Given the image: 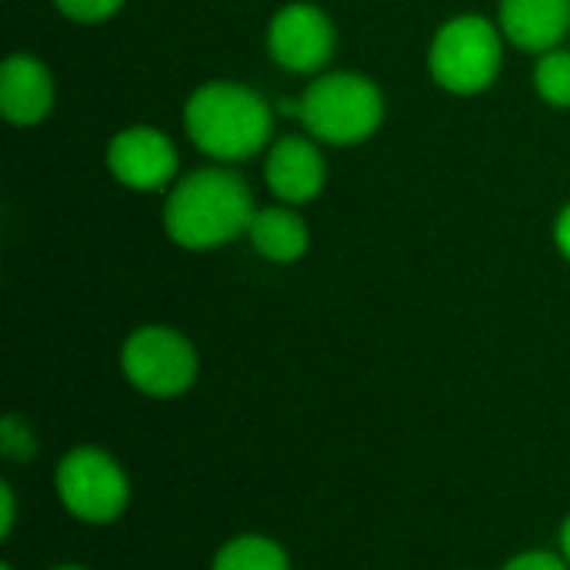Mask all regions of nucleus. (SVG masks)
Listing matches in <instances>:
<instances>
[{
  "mask_svg": "<svg viewBox=\"0 0 570 570\" xmlns=\"http://www.w3.org/2000/svg\"><path fill=\"white\" fill-rule=\"evenodd\" d=\"M0 454L10 464H27L37 454L33 431L17 414H3V421H0Z\"/></svg>",
  "mask_w": 570,
  "mask_h": 570,
  "instance_id": "obj_15",
  "label": "nucleus"
},
{
  "mask_svg": "<svg viewBox=\"0 0 570 570\" xmlns=\"http://www.w3.org/2000/svg\"><path fill=\"white\" fill-rule=\"evenodd\" d=\"M0 570H13V568H10V564H0Z\"/></svg>",
  "mask_w": 570,
  "mask_h": 570,
  "instance_id": "obj_22",
  "label": "nucleus"
},
{
  "mask_svg": "<svg viewBox=\"0 0 570 570\" xmlns=\"http://www.w3.org/2000/svg\"><path fill=\"white\" fill-rule=\"evenodd\" d=\"M337 33L331 17L314 3H287L267 27V53L291 73H314L334 53Z\"/></svg>",
  "mask_w": 570,
  "mask_h": 570,
  "instance_id": "obj_7",
  "label": "nucleus"
},
{
  "mask_svg": "<svg viewBox=\"0 0 570 570\" xmlns=\"http://www.w3.org/2000/svg\"><path fill=\"white\" fill-rule=\"evenodd\" d=\"M63 511L83 524H114L130 504L124 468L100 448H73L60 458L53 474Z\"/></svg>",
  "mask_w": 570,
  "mask_h": 570,
  "instance_id": "obj_5",
  "label": "nucleus"
},
{
  "mask_svg": "<svg viewBox=\"0 0 570 570\" xmlns=\"http://www.w3.org/2000/svg\"><path fill=\"white\" fill-rule=\"evenodd\" d=\"M264 177H267V187L281 200L307 204V200H314L324 190V180H327L324 154L307 137H294V134L281 137L267 150Z\"/></svg>",
  "mask_w": 570,
  "mask_h": 570,
  "instance_id": "obj_9",
  "label": "nucleus"
},
{
  "mask_svg": "<svg viewBox=\"0 0 570 570\" xmlns=\"http://www.w3.org/2000/svg\"><path fill=\"white\" fill-rule=\"evenodd\" d=\"M210 570H291V558L274 538L240 534L214 554Z\"/></svg>",
  "mask_w": 570,
  "mask_h": 570,
  "instance_id": "obj_13",
  "label": "nucleus"
},
{
  "mask_svg": "<svg viewBox=\"0 0 570 570\" xmlns=\"http://www.w3.org/2000/svg\"><path fill=\"white\" fill-rule=\"evenodd\" d=\"M554 244H558V250L570 261V204L558 214V220H554Z\"/></svg>",
  "mask_w": 570,
  "mask_h": 570,
  "instance_id": "obj_19",
  "label": "nucleus"
},
{
  "mask_svg": "<svg viewBox=\"0 0 570 570\" xmlns=\"http://www.w3.org/2000/svg\"><path fill=\"white\" fill-rule=\"evenodd\" d=\"M17 524V501H13V488L3 481L0 484V538H10Z\"/></svg>",
  "mask_w": 570,
  "mask_h": 570,
  "instance_id": "obj_18",
  "label": "nucleus"
},
{
  "mask_svg": "<svg viewBox=\"0 0 570 570\" xmlns=\"http://www.w3.org/2000/svg\"><path fill=\"white\" fill-rule=\"evenodd\" d=\"M498 27L514 47L548 53L568 37L570 0H501Z\"/></svg>",
  "mask_w": 570,
  "mask_h": 570,
  "instance_id": "obj_11",
  "label": "nucleus"
},
{
  "mask_svg": "<svg viewBox=\"0 0 570 570\" xmlns=\"http://www.w3.org/2000/svg\"><path fill=\"white\" fill-rule=\"evenodd\" d=\"M50 570H87V568H80V564H60V568H50Z\"/></svg>",
  "mask_w": 570,
  "mask_h": 570,
  "instance_id": "obj_21",
  "label": "nucleus"
},
{
  "mask_svg": "<svg viewBox=\"0 0 570 570\" xmlns=\"http://www.w3.org/2000/svg\"><path fill=\"white\" fill-rule=\"evenodd\" d=\"M534 87L551 107H570V53L568 50H548L541 53L534 67Z\"/></svg>",
  "mask_w": 570,
  "mask_h": 570,
  "instance_id": "obj_14",
  "label": "nucleus"
},
{
  "mask_svg": "<svg viewBox=\"0 0 570 570\" xmlns=\"http://www.w3.org/2000/svg\"><path fill=\"white\" fill-rule=\"evenodd\" d=\"M561 554H564V561L570 564V514L568 521L561 524Z\"/></svg>",
  "mask_w": 570,
  "mask_h": 570,
  "instance_id": "obj_20",
  "label": "nucleus"
},
{
  "mask_svg": "<svg viewBox=\"0 0 570 570\" xmlns=\"http://www.w3.org/2000/svg\"><path fill=\"white\" fill-rule=\"evenodd\" d=\"M107 167L124 187L150 194V190H160L174 180L177 147L157 127H144V124L124 127L107 144Z\"/></svg>",
  "mask_w": 570,
  "mask_h": 570,
  "instance_id": "obj_8",
  "label": "nucleus"
},
{
  "mask_svg": "<svg viewBox=\"0 0 570 570\" xmlns=\"http://www.w3.org/2000/svg\"><path fill=\"white\" fill-rule=\"evenodd\" d=\"M187 137L214 160H247L261 154L274 130L267 100L234 80H210L197 87L184 107Z\"/></svg>",
  "mask_w": 570,
  "mask_h": 570,
  "instance_id": "obj_2",
  "label": "nucleus"
},
{
  "mask_svg": "<svg viewBox=\"0 0 570 570\" xmlns=\"http://www.w3.org/2000/svg\"><path fill=\"white\" fill-rule=\"evenodd\" d=\"M197 367L194 344L174 327H137L120 347V371L130 387L157 401L187 394L197 381Z\"/></svg>",
  "mask_w": 570,
  "mask_h": 570,
  "instance_id": "obj_6",
  "label": "nucleus"
},
{
  "mask_svg": "<svg viewBox=\"0 0 570 570\" xmlns=\"http://www.w3.org/2000/svg\"><path fill=\"white\" fill-rule=\"evenodd\" d=\"M501 60L504 33L478 13H461L441 23L428 53L434 83L461 97L488 90L501 73Z\"/></svg>",
  "mask_w": 570,
  "mask_h": 570,
  "instance_id": "obj_4",
  "label": "nucleus"
},
{
  "mask_svg": "<svg viewBox=\"0 0 570 570\" xmlns=\"http://www.w3.org/2000/svg\"><path fill=\"white\" fill-rule=\"evenodd\" d=\"M250 247L271 261V264H294L307 254L311 247V230L301 220V214L287 210V207H267L257 210L250 220Z\"/></svg>",
  "mask_w": 570,
  "mask_h": 570,
  "instance_id": "obj_12",
  "label": "nucleus"
},
{
  "mask_svg": "<svg viewBox=\"0 0 570 570\" xmlns=\"http://www.w3.org/2000/svg\"><path fill=\"white\" fill-rule=\"evenodd\" d=\"M381 120H384L381 87L364 73H351V70L324 73L311 80L301 97V124L307 127L311 137L334 147L364 144L367 137L377 134Z\"/></svg>",
  "mask_w": 570,
  "mask_h": 570,
  "instance_id": "obj_3",
  "label": "nucleus"
},
{
  "mask_svg": "<svg viewBox=\"0 0 570 570\" xmlns=\"http://www.w3.org/2000/svg\"><path fill=\"white\" fill-rule=\"evenodd\" d=\"M257 207L240 174L204 167L177 180L164 204V230L177 247L214 250L250 230Z\"/></svg>",
  "mask_w": 570,
  "mask_h": 570,
  "instance_id": "obj_1",
  "label": "nucleus"
},
{
  "mask_svg": "<svg viewBox=\"0 0 570 570\" xmlns=\"http://www.w3.org/2000/svg\"><path fill=\"white\" fill-rule=\"evenodd\" d=\"M53 107V77L30 53H10L0 63V114L17 127L40 124Z\"/></svg>",
  "mask_w": 570,
  "mask_h": 570,
  "instance_id": "obj_10",
  "label": "nucleus"
},
{
  "mask_svg": "<svg viewBox=\"0 0 570 570\" xmlns=\"http://www.w3.org/2000/svg\"><path fill=\"white\" fill-rule=\"evenodd\" d=\"M53 7L77 23H100L114 17L124 7V0H53Z\"/></svg>",
  "mask_w": 570,
  "mask_h": 570,
  "instance_id": "obj_16",
  "label": "nucleus"
},
{
  "mask_svg": "<svg viewBox=\"0 0 570 570\" xmlns=\"http://www.w3.org/2000/svg\"><path fill=\"white\" fill-rule=\"evenodd\" d=\"M501 570H570L564 554H551V551H524L518 558H511Z\"/></svg>",
  "mask_w": 570,
  "mask_h": 570,
  "instance_id": "obj_17",
  "label": "nucleus"
}]
</instances>
